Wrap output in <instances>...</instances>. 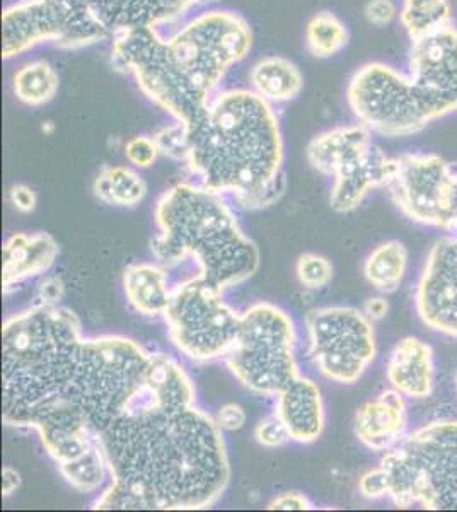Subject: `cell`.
Returning a JSON list of instances; mask_svg holds the SVG:
<instances>
[{
	"label": "cell",
	"instance_id": "cell-24",
	"mask_svg": "<svg viewBox=\"0 0 457 512\" xmlns=\"http://www.w3.org/2000/svg\"><path fill=\"white\" fill-rule=\"evenodd\" d=\"M147 388L157 403L166 407L195 405V386L178 362L166 354H151L147 369Z\"/></svg>",
	"mask_w": 457,
	"mask_h": 512
},
{
	"label": "cell",
	"instance_id": "cell-40",
	"mask_svg": "<svg viewBox=\"0 0 457 512\" xmlns=\"http://www.w3.org/2000/svg\"><path fill=\"white\" fill-rule=\"evenodd\" d=\"M11 202L21 212H31L36 207V195L26 185H14L11 188Z\"/></svg>",
	"mask_w": 457,
	"mask_h": 512
},
{
	"label": "cell",
	"instance_id": "cell-33",
	"mask_svg": "<svg viewBox=\"0 0 457 512\" xmlns=\"http://www.w3.org/2000/svg\"><path fill=\"white\" fill-rule=\"evenodd\" d=\"M159 154L161 151H159L156 139L149 135L134 137V139L128 140L127 146H125V156L137 168H151L159 158Z\"/></svg>",
	"mask_w": 457,
	"mask_h": 512
},
{
	"label": "cell",
	"instance_id": "cell-14",
	"mask_svg": "<svg viewBox=\"0 0 457 512\" xmlns=\"http://www.w3.org/2000/svg\"><path fill=\"white\" fill-rule=\"evenodd\" d=\"M420 320L434 332L457 337V233L435 243L415 292Z\"/></svg>",
	"mask_w": 457,
	"mask_h": 512
},
{
	"label": "cell",
	"instance_id": "cell-8",
	"mask_svg": "<svg viewBox=\"0 0 457 512\" xmlns=\"http://www.w3.org/2000/svg\"><path fill=\"white\" fill-rule=\"evenodd\" d=\"M241 318L222 292L198 277L174 284L164 313L174 347L195 362L226 357L238 340Z\"/></svg>",
	"mask_w": 457,
	"mask_h": 512
},
{
	"label": "cell",
	"instance_id": "cell-28",
	"mask_svg": "<svg viewBox=\"0 0 457 512\" xmlns=\"http://www.w3.org/2000/svg\"><path fill=\"white\" fill-rule=\"evenodd\" d=\"M94 195L108 205L135 207L147 195L142 176L127 166L105 168L94 180Z\"/></svg>",
	"mask_w": 457,
	"mask_h": 512
},
{
	"label": "cell",
	"instance_id": "cell-26",
	"mask_svg": "<svg viewBox=\"0 0 457 512\" xmlns=\"http://www.w3.org/2000/svg\"><path fill=\"white\" fill-rule=\"evenodd\" d=\"M400 24L411 41L422 40L454 24L451 0H401Z\"/></svg>",
	"mask_w": 457,
	"mask_h": 512
},
{
	"label": "cell",
	"instance_id": "cell-32",
	"mask_svg": "<svg viewBox=\"0 0 457 512\" xmlns=\"http://www.w3.org/2000/svg\"><path fill=\"white\" fill-rule=\"evenodd\" d=\"M154 139H156L162 156L174 159V161H180V163H186L190 147H188V132H186V127L183 123L174 120L171 125L162 127L154 135Z\"/></svg>",
	"mask_w": 457,
	"mask_h": 512
},
{
	"label": "cell",
	"instance_id": "cell-36",
	"mask_svg": "<svg viewBox=\"0 0 457 512\" xmlns=\"http://www.w3.org/2000/svg\"><path fill=\"white\" fill-rule=\"evenodd\" d=\"M215 422L219 424L222 431H239L246 424V412H244V408L241 405L227 403L224 407L219 408Z\"/></svg>",
	"mask_w": 457,
	"mask_h": 512
},
{
	"label": "cell",
	"instance_id": "cell-5",
	"mask_svg": "<svg viewBox=\"0 0 457 512\" xmlns=\"http://www.w3.org/2000/svg\"><path fill=\"white\" fill-rule=\"evenodd\" d=\"M152 253L174 267L195 262L198 279L224 292L253 277L260 265L255 243L243 233L226 197L198 183H180L157 200Z\"/></svg>",
	"mask_w": 457,
	"mask_h": 512
},
{
	"label": "cell",
	"instance_id": "cell-41",
	"mask_svg": "<svg viewBox=\"0 0 457 512\" xmlns=\"http://www.w3.org/2000/svg\"><path fill=\"white\" fill-rule=\"evenodd\" d=\"M19 485H21V475L11 466H6L2 470V495L9 497L19 489Z\"/></svg>",
	"mask_w": 457,
	"mask_h": 512
},
{
	"label": "cell",
	"instance_id": "cell-3",
	"mask_svg": "<svg viewBox=\"0 0 457 512\" xmlns=\"http://www.w3.org/2000/svg\"><path fill=\"white\" fill-rule=\"evenodd\" d=\"M251 48L253 31L243 16L209 9L169 36L152 28L113 36L111 64L132 77L145 98L188 127Z\"/></svg>",
	"mask_w": 457,
	"mask_h": 512
},
{
	"label": "cell",
	"instance_id": "cell-37",
	"mask_svg": "<svg viewBox=\"0 0 457 512\" xmlns=\"http://www.w3.org/2000/svg\"><path fill=\"white\" fill-rule=\"evenodd\" d=\"M444 231L457 233V171L452 173L444 197Z\"/></svg>",
	"mask_w": 457,
	"mask_h": 512
},
{
	"label": "cell",
	"instance_id": "cell-39",
	"mask_svg": "<svg viewBox=\"0 0 457 512\" xmlns=\"http://www.w3.org/2000/svg\"><path fill=\"white\" fill-rule=\"evenodd\" d=\"M64 297V284L57 277L47 279L40 286L38 296L35 297V303L41 306H58L60 299Z\"/></svg>",
	"mask_w": 457,
	"mask_h": 512
},
{
	"label": "cell",
	"instance_id": "cell-2",
	"mask_svg": "<svg viewBox=\"0 0 457 512\" xmlns=\"http://www.w3.org/2000/svg\"><path fill=\"white\" fill-rule=\"evenodd\" d=\"M219 424L203 410L166 407L149 388L99 436L111 485L94 509L195 511L219 501L231 468Z\"/></svg>",
	"mask_w": 457,
	"mask_h": 512
},
{
	"label": "cell",
	"instance_id": "cell-9",
	"mask_svg": "<svg viewBox=\"0 0 457 512\" xmlns=\"http://www.w3.org/2000/svg\"><path fill=\"white\" fill-rule=\"evenodd\" d=\"M347 103L357 122L382 137H410L434 123L408 72L386 62H367L353 72Z\"/></svg>",
	"mask_w": 457,
	"mask_h": 512
},
{
	"label": "cell",
	"instance_id": "cell-19",
	"mask_svg": "<svg viewBox=\"0 0 457 512\" xmlns=\"http://www.w3.org/2000/svg\"><path fill=\"white\" fill-rule=\"evenodd\" d=\"M386 374L394 390L406 398H427L434 393L437 378L434 349L420 338H403L389 354Z\"/></svg>",
	"mask_w": 457,
	"mask_h": 512
},
{
	"label": "cell",
	"instance_id": "cell-38",
	"mask_svg": "<svg viewBox=\"0 0 457 512\" xmlns=\"http://www.w3.org/2000/svg\"><path fill=\"white\" fill-rule=\"evenodd\" d=\"M268 509H272V511H309V509H313V504L304 494L285 492V494L275 497L270 502Z\"/></svg>",
	"mask_w": 457,
	"mask_h": 512
},
{
	"label": "cell",
	"instance_id": "cell-27",
	"mask_svg": "<svg viewBox=\"0 0 457 512\" xmlns=\"http://www.w3.org/2000/svg\"><path fill=\"white\" fill-rule=\"evenodd\" d=\"M408 272V250L400 241H386L367 256L365 279L382 292H393L403 284Z\"/></svg>",
	"mask_w": 457,
	"mask_h": 512
},
{
	"label": "cell",
	"instance_id": "cell-30",
	"mask_svg": "<svg viewBox=\"0 0 457 512\" xmlns=\"http://www.w3.org/2000/svg\"><path fill=\"white\" fill-rule=\"evenodd\" d=\"M58 470L64 475L65 480L79 492L98 490L105 483L106 477L110 475L101 446L87 451L86 454H82L81 458L70 461L67 465L58 466Z\"/></svg>",
	"mask_w": 457,
	"mask_h": 512
},
{
	"label": "cell",
	"instance_id": "cell-11",
	"mask_svg": "<svg viewBox=\"0 0 457 512\" xmlns=\"http://www.w3.org/2000/svg\"><path fill=\"white\" fill-rule=\"evenodd\" d=\"M306 325L309 355L330 381L357 383L376 359V332L364 311L347 306L314 309Z\"/></svg>",
	"mask_w": 457,
	"mask_h": 512
},
{
	"label": "cell",
	"instance_id": "cell-34",
	"mask_svg": "<svg viewBox=\"0 0 457 512\" xmlns=\"http://www.w3.org/2000/svg\"><path fill=\"white\" fill-rule=\"evenodd\" d=\"M255 436L256 441L265 448H280L290 439L287 427H285L282 420L278 419L277 414L261 420L258 427H256Z\"/></svg>",
	"mask_w": 457,
	"mask_h": 512
},
{
	"label": "cell",
	"instance_id": "cell-12",
	"mask_svg": "<svg viewBox=\"0 0 457 512\" xmlns=\"http://www.w3.org/2000/svg\"><path fill=\"white\" fill-rule=\"evenodd\" d=\"M456 169L439 154L410 152L394 158L388 192L408 219L444 229V197Z\"/></svg>",
	"mask_w": 457,
	"mask_h": 512
},
{
	"label": "cell",
	"instance_id": "cell-18",
	"mask_svg": "<svg viewBox=\"0 0 457 512\" xmlns=\"http://www.w3.org/2000/svg\"><path fill=\"white\" fill-rule=\"evenodd\" d=\"M275 398V414L284 422L292 441L309 444L321 436L324 429V405L318 384L299 374Z\"/></svg>",
	"mask_w": 457,
	"mask_h": 512
},
{
	"label": "cell",
	"instance_id": "cell-22",
	"mask_svg": "<svg viewBox=\"0 0 457 512\" xmlns=\"http://www.w3.org/2000/svg\"><path fill=\"white\" fill-rule=\"evenodd\" d=\"M249 89L270 105H282L302 93L304 76L292 60L270 55L255 62L249 70Z\"/></svg>",
	"mask_w": 457,
	"mask_h": 512
},
{
	"label": "cell",
	"instance_id": "cell-13",
	"mask_svg": "<svg viewBox=\"0 0 457 512\" xmlns=\"http://www.w3.org/2000/svg\"><path fill=\"white\" fill-rule=\"evenodd\" d=\"M408 76L434 122L457 111V28L411 41Z\"/></svg>",
	"mask_w": 457,
	"mask_h": 512
},
{
	"label": "cell",
	"instance_id": "cell-17",
	"mask_svg": "<svg viewBox=\"0 0 457 512\" xmlns=\"http://www.w3.org/2000/svg\"><path fill=\"white\" fill-rule=\"evenodd\" d=\"M393 168L394 158H389L381 147L374 144L333 176L331 209L340 214L357 209L372 190L388 187Z\"/></svg>",
	"mask_w": 457,
	"mask_h": 512
},
{
	"label": "cell",
	"instance_id": "cell-1",
	"mask_svg": "<svg viewBox=\"0 0 457 512\" xmlns=\"http://www.w3.org/2000/svg\"><path fill=\"white\" fill-rule=\"evenodd\" d=\"M149 361L130 338H84L70 309L33 304L2 328V419L67 465L144 396Z\"/></svg>",
	"mask_w": 457,
	"mask_h": 512
},
{
	"label": "cell",
	"instance_id": "cell-35",
	"mask_svg": "<svg viewBox=\"0 0 457 512\" xmlns=\"http://www.w3.org/2000/svg\"><path fill=\"white\" fill-rule=\"evenodd\" d=\"M365 19L376 28H386L400 18V6L394 0H369L365 4Z\"/></svg>",
	"mask_w": 457,
	"mask_h": 512
},
{
	"label": "cell",
	"instance_id": "cell-20",
	"mask_svg": "<svg viewBox=\"0 0 457 512\" xmlns=\"http://www.w3.org/2000/svg\"><path fill=\"white\" fill-rule=\"evenodd\" d=\"M58 256L57 241L47 233L14 234L2 246V287L11 291L24 280L45 274Z\"/></svg>",
	"mask_w": 457,
	"mask_h": 512
},
{
	"label": "cell",
	"instance_id": "cell-4",
	"mask_svg": "<svg viewBox=\"0 0 457 512\" xmlns=\"http://www.w3.org/2000/svg\"><path fill=\"white\" fill-rule=\"evenodd\" d=\"M195 183L246 209L284 195V139L275 108L249 88L220 89L186 127Z\"/></svg>",
	"mask_w": 457,
	"mask_h": 512
},
{
	"label": "cell",
	"instance_id": "cell-43",
	"mask_svg": "<svg viewBox=\"0 0 457 512\" xmlns=\"http://www.w3.org/2000/svg\"><path fill=\"white\" fill-rule=\"evenodd\" d=\"M456 388H457V374H456Z\"/></svg>",
	"mask_w": 457,
	"mask_h": 512
},
{
	"label": "cell",
	"instance_id": "cell-42",
	"mask_svg": "<svg viewBox=\"0 0 457 512\" xmlns=\"http://www.w3.org/2000/svg\"><path fill=\"white\" fill-rule=\"evenodd\" d=\"M388 303L381 299V297H374V299H369L364 306L365 315L369 316L372 321L381 320L388 313Z\"/></svg>",
	"mask_w": 457,
	"mask_h": 512
},
{
	"label": "cell",
	"instance_id": "cell-16",
	"mask_svg": "<svg viewBox=\"0 0 457 512\" xmlns=\"http://www.w3.org/2000/svg\"><path fill=\"white\" fill-rule=\"evenodd\" d=\"M400 391H382L357 410L353 429L365 448L376 453H388L408 434V405Z\"/></svg>",
	"mask_w": 457,
	"mask_h": 512
},
{
	"label": "cell",
	"instance_id": "cell-29",
	"mask_svg": "<svg viewBox=\"0 0 457 512\" xmlns=\"http://www.w3.org/2000/svg\"><path fill=\"white\" fill-rule=\"evenodd\" d=\"M347 24L330 11L318 12L306 24V47L316 59H331L348 47Z\"/></svg>",
	"mask_w": 457,
	"mask_h": 512
},
{
	"label": "cell",
	"instance_id": "cell-7",
	"mask_svg": "<svg viewBox=\"0 0 457 512\" xmlns=\"http://www.w3.org/2000/svg\"><path fill=\"white\" fill-rule=\"evenodd\" d=\"M224 359L248 390L277 396L301 374L296 362L294 321L273 304L251 306L244 311L238 340Z\"/></svg>",
	"mask_w": 457,
	"mask_h": 512
},
{
	"label": "cell",
	"instance_id": "cell-25",
	"mask_svg": "<svg viewBox=\"0 0 457 512\" xmlns=\"http://www.w3.org/2000/svg\"><path fill=\"white\" fill-rule=\"evenodd\" d=\"M11 88L23 105L40 108L57 96L60 76L48 60H31L14 72Z\"/></svg>",
	"mask_w": 457,
	"mask_h": 512
},
{
	"label": "cell",
	"instance_id": "cell-6",
	"mask_svg": "<svg viewBox=\"0 0 457 512\" xmlns=\"http://www.w3.org/2000/svg\"><path fill=\"white\" fill-rule=\"evenodd\" d=\"M365 499L457 511V420H435L406 434L359 482Z\"/></svg>",
	"mask_w": 457,
	"mask_h": 512
},
{
	"label": "cell",
	"instance_id": "cell-21",
	"mask_svg": "<svg viewBox=\"0 0 457 512\" xmlns=\"http://www.w3.org/2000/svg\"><path fill=\"white\" fill-rule=\"evenodd\" d=\"M372 146L369 128L362 123L343 125L316 135L307 146V159L318 173L333 178Z\"/></svg>",
	"mask_w": 457,
	"mask_h": 512
},
{
	"label": "cell",
	"instance_id": "cell-15",
	"mask_svg": "<svg viewBox=\"0 0 457 512\" xmlns=\"http://www.w3.org/2000/svg\"><path fill=\"white\" fill-rule=\"evenodd\" d=\"M91 12L105 26L111 38L125 31L162 26L185 19L200 7L217 0H70Z\"/></svg>",
	"mask_w": 457,
	"mask_h": 512
},
{
	"label": "cell",
	"instance_id": "cell-23",
	"mask_svg": "<svg viewBox=\"0 0 457 512\" xmlns=\"http://www.w3.org/2000/svg\"><path fill=\"white\" fill-rule=\"evenodd\" d=\"M123 289L132 308L145 316H164L173 292L166 270L149 263L128 267L123 274Z\"/></svg>",
	"mask_w": 457,
	"mask_h": 512
},
{
	"label": "cell",
	"instance_id": "cell-31",
	"mask_svg": "<svg viewBox=\"0 0 457 512\" xmlns=\"http://www.w3.org/2000/svg\"><path fill=\"white\" fill-rule=\"evenodd\" d=\"M297 279L306 289H323L333 279V267L324 256L307 253L297 262Z\"/></svg>",
	"mask_w": 457,
	"mask_h": 512
},
{
	"label": "cell",
	"instance_id": "cell-10",
	"mask_svg": "<svg viewBox=\"0 0 457 512\" xmlns=\"http://www.w3.org/2000/svg\"><path fill=\"white\" fill-rule=\"evenodd\" d=\"M111 35L84 7L70 0H18L2 12V57L18 59L41 45L81 50Z\"/></svg>",
	"mask_w": 457,
	"mask_h": 512
}]
</instances>
